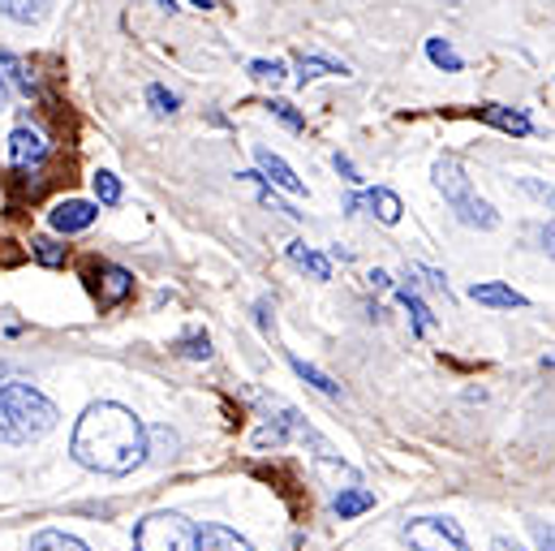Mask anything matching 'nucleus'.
Instances as JSON below:
<instances>
[{
  "instance_id": "obj_1",
  "label": "nucleus",
  "mask_w": 555,
  "mask_h": 551,
  "mask_svg": "<svg viewBox=\"0 0 555 551\" xmlns=\"http://www.w3.org/2000/svg\"><path fill=\"white\" fill-rule=\"evenodd\" d=\"M69 452L78 465L95 474H130L146 461V426L134 418V410L117 401H100L78 418Z\"/></svg>"
},
{
  "instance_id": "obj_2",
  "label": "nucleus",
  "mask_w": 555,
  "mask_h": 551,
  "mask_svg": "<svg viewBox=\"0 0 555 551\" xmlns=\"http://www.w3.org/2000/svg\"><path fill=\"white\" fill-rule=\"evenodd\" d=\"M56 426V406L30 388V384H4L0 388V439L30 444Z\"/></svg>"
},
{
  "instance_id": "obj_3",
  "label": "nucleus",
  "mask_w": 555,
  "mask_h": 551,
  "mask_svg": "<svg viewBox=\"0 0 555 551\" xmlns=\"http://www.w3.org/2000/svg\"><path fill=\"white\" fill-rule=\"evenodd\" d=\"M435 185L443 190V198H448V207L456 212L461 225H469V229H495L500 225V216L491 212V203H482L474 194V185H469V177H465V168L456 159H439L435 164Z\"/></svg>"
},
{
  "instance_id": "obj_4",
  "label": "nucleus",
  "mask_w": 555,
  "mask_h": 551,
  "mask_svg": "<svg viewBox=\"0 0 555 551\" xmlns=\"http://www.w3.org/2000/svg\"><path fill=\"white\" fill-rule=\"evenodd\" d=\"M139 551H198V530L181 513H151L134 530Z\"/></svg>"
},
{
  "instance_id": "obj_5",
  "label": "nucleus",
  "mask_w": 555,
  "mask_h": 551,
  "mask_svg": "<svg viewBox=\"0 0 555 551\" xmlns=\"http://www.w3.org/2000/svg\"><path fill=\"white\" fill-rule=\"evenodd\" d=\"M405 539L414 543L417 551H469L461 530L452 522H439V517H417L405 526Z\"/></svg>"
},
{
  "instance_id": "obj_6",
  "label": "nucleus",
  "mask_w": 555,
  "mask_h": 551,
  "mask_svg": "<svg viewBox=\"0 0 555 551\" xmlns=\"http://www.w3.org/2000/svg\"><path fill=\"white\" fill-rule=\"evenodd\" d=\"M48 138L39 134V130H30V126H17L13 134H9V164L17 168V172H39L43 164H48Z\"/></svg>"
},
{
  "instance_id": "obj_7",
  "label": "nucleus",
  "mask_w": 555,
  "mask_h": 551,
  "mask_svg": "<svg viewBox=\"0 0 555 551\" xmlns=\"http://www.w3.org/2000/svg\"><path fill=\"white\" fill-rule=\"evenodd\" d=\"M95 216H100V207L95 203H82V198H65V203H56L52 212H48V220H52V229L56 233H82V229H91L95 225Z\"/></svg>"
},
{
  "instance_id": "obj_8",
  "label": "nucleus",
  "mask_w": 555,
  "mask_h": 551,
  "mask_svg": "<svg viewBox=\"0 0 555 551\" xmlns=\"http://www.w3.org/2000/svg\"><path fill=\"white\" fill-rule=\"evenodd\" d=\"M255 159H259V172H263V181H272V185H280V190H288V194H301L306 185H301V177L280 159L276 151H268V146H259L255 151Z\"/></svg>"
},
{
  "instance_id": "obj_9",
  "label": "nucleus",
  "mask_w": 555,
  "mask_h": 551,
  "mask_svg": "<svg viewBox=\"0 0 555 551\" xmlns=\"http://www.w3.org/2000/svg\"><path fill=\"white\" fill-rule=\"evenodd\" d=\"M95 293H100V306H117L130 289H134V276L126 272V268H113V264H100V272H95Z\"/></svg>"
},
{
  "instance_id": "obj_10",
  "label": "nucleus",
  "mask_w": 555,
  "mask_h": 551,
  "mask_svg": "<svg viewBox=\"0 0 555 551\" xmlns=\"http://www.w3.org/2000/svg\"><path fill=\"white\" fill-rule=\"evenodd\" d=\"M478 117L487 121V126H495V130H504V134H517L526 138L534 126H530V117L521 113V108H504V104H482L478 108Z\"/></svg>"
},
{
  "instance_id": "obj_11",
  "label": "nucleus",
  "mask_w": 555,
  "mask_h": 551,
  "mask_svg": "<svg viewBox=\"0 0 555 551\" xmlns=\"http://www.w3.org/2000/svg\"><path fill=\"white\" fill-rule=\"evenodd\" d=\"M362 203H366L384 225H397V220H401V212H405V207H401V198H397L392 190H384V185H379V190H371L366 198H349V212H358Z\"/></svg>"
},
{
  "instance_id": "obj_12",
  "label": "nucleus",
  "mask_w": 555,
  "mask_h": 551,
  "mask_svg": "<svg viewBox=\"0 0 555 551\" xmlns=\"http://www.w3.org/2000/svg\"><path fill=\"white\" fill-rule=\"evenodd\" d=\"M469 297L482 302V306H500V310H521L526 306V297L517 289H508V284H474Z\"/></svg>"
},
{
  "instance_id": "obj_13",
  "label": "nucleus",
  "mask_w": 555,
  "mask_h": 551,
  "mask_svg": "<svg viewBox=\"0 0 555 551\" xmlns=\"http://www.w3.org/2000/svg\"><path fill=\"white\" fill-rule=\"evenodd\" d=\"M198 551H250V543L229 526H203L198 530Z\"/></svg>"
},
{
  "instance_id": "obj_14",
  "label": "nucleus",
  "mask_w": 555,
  "mask_h": 551,
  "mask_svg": "<svg viewBox=\"0 0 555 551\" xmlns=\"http://www.w3.org/2000/svg\"><path fill=\"white\" fill-rule=\"evenodd\" d=\"M0 69L9 74V82H13L22 95H39V82H35V74H30V69H26V65H22V61H17L9 48H0Z\"/></svg>"
},
{
  "instance_id": "obj_15",
  "label": "nucleus",
  "mask_w": 555,
  "mask_h": 551,
  "mask_svg": "<svg viewBox=\"0 0 555 551\" xmlns=\"http://www.w3.org/2000/svg\"><path fill=\"white\" fill-rule=\"evenodd\" d=\"M288 259H293L301 272L314 276V280H327V276H332V264H327L323 255H314L306 242H293V246H288Z\"/></svg>"
},
{
  "instance_id": "obj_16",
  "label": "nucleus",
  "mask_w": 555,
  "mask_h": 551,
  "mask_svg": "<svg viewBox=\"0 0 555 551\" xmlns=\"http://www.w3.org/2000/svg\"><path fill=\"white\" fill-rule=\"evenodd\" d=\"M336 517H358V513H366V509H375V496L371 491H362V487H349V491H340L336 496Z\"/></svg>"
},
{
  "instance_id": "obj_17",
  "label": "nucleus",
  "mask_w": 555,
  "mask_h": 551,
  "mask_svg": "<svg viewBox=\"0 0 555 551\" xmlns=\"http://www.w3.org/2000/svg\"><path fill=\"white\" fill-rule=\"evenodd\" d=\"M48 9V0H0V13H9L13 22H39Z\"/></svg>"
},
{
  "instance_id": "obj_18",
  "label": "nucleus",
  "mask_w": 555,
  "mask_h": 551,
  "mask_svg": "<svg viewBox=\"0 0 555 551\" xmlns=\"http://www.w3.org/2000/svg\"><path fill=\"white\" fill-rule=\"evenodd\" d=\"M297 69H301V82H306V78H319V74H349V65H340V61H319V56H306V52H297Z\"/></svg>"
},
{
  "instance_id": "obj_19",
  "label": "nucleus",
  "mask_w": 555,
  "mask_h": 551,
  "mask_svg": "<svg viewBox=\"0 0 555 551\" xmlns=\"http://www.w3.org/2000/svg\"><path fill=\"white\" fill-rule=\"evenodd\" d=\"M30 255H35L43 268H61V264H65V246L52 242V238H30Z\"/></svg>"
},
{
  "instance_id": "obj_20",
  "label": "nucleus",
  "mask_w": 555,
  "mask_h": 551,
  "mask_svg": "<svg viewBox=\"0 0 555 551\" xmlns=\"http://www.w3.org/2000/svg\"><path fill=\"white\" fill-rule=\"evenodd\" d=\"M397 297H401V302H405V310L414 315V332H417V336H426V332H430V323H435V319H430V310H426V302L417 297L414 289H401Z\"/></svg>"
},
{
  "instance_id": "obj_21",
  "label": "nucleus",
  "mask_w": 555,
  "mask_h": 551,
  "mask_svg": "<svg viewBox=\"0 0 555 551\" xmlns=\"http://www.w3.org/2000/svg\"><path fill=\"white\" fill-rule=\"evenodd\" d=\"M293 371H297V375H301V380H306L310 388H319L323 397H340V388H336V384H332V380H327V375H323L319 367H306L301 358H293Z\"/></svg>"
},
{
  "instance_id": "obj_22",
  "label": "nucleus",
  "mask_w": 555,
  "mask_h": 551,
  "mask_svg": "<svg viewBox=\"0 0 555 551\" xmlns=\"http://www.w3.org/2000/svg\"><path fill=\"white\" fill-rule=\"evenodd\" d=\"M30 551H87L78 539H69V535H61V530H43V535H35V543Z\"/></svg>"
},
{
  "instance_id": "obj_23",
  "label": "nucleus",
  "mask_w": 555,
  "mask_h": 551,
  "mask_svg": "<svg viewBox=\"0 0 555 551\" xmlns=\"http://www.w3.org/2000/svg\"><path fill=\"white\" fill-rule=\"evenodd\" d=\"M426 56H430L439 69H448V74H456V69H461V56L448 48V39H426Z\"/></svg>"
},
{
  "instance_id": "obj_24",
  "label": "nucleus",
  "mask_w": 555,
  "mask_h": 551,
  "mask_svg": "<svg viewBox=\"0 0 555 551\" xmlns=\"http://www.w3.org/2000/svg\"><path fill=\"white\" fill-rule=\"evenodd\" d=\"M91 185H95V198H100L104 207H117V203H121V181H117L113 172H95Z\"/></svg>"
},
{
  "instance_id": "obj_25",
  "label": "nucleus",
  "mask_w": 555,
  "mask_h": 551,
  "mask_svg": "<svg viewBox=\"0 0 555 551\" xmlns=\"http://www.w3.org/2000/svg\"><path fill=\"white\" fill-rule=\"evenodd\" d=\"M146 104L159 113V117H168V113H177V95L168 91V87H159V82H151L146 87Z\"/></svg>"
},
{
  "instance_id": "obj_26",
  "label": "nucleus",
  "mask_w": 555,
  "mask_h": 551,
  "mask_svg": "<svg viewBox=\"0 0 555 551\" xmlns=\"http://www.w3.org/2000/svg\"><path fill=\"white\" fill-rule=\"evenodd\" d=\"M177 354H181V358H207V354H211L207 332H190V336H181V341H177Z\"/></svg>"
},
{
  "instance_id": "obj_27",
  "label": "nucleus",
  "mask_w": 555,
  "mask_h": 551,
  "mask_svg": "<svg viewBox=\"0 0 555 551\" xmlns=\"http://www.w3.org/2000/svg\"><path fill=\"white\" fill-rule=\"evenodd\" d=\"M272 117H280V121H284L293 134H301V130H306V117H301V113H297L288 100H272Z\"/></svg>"
},
{
  "instance_id": "obj_28",
  "label": "nucleus",
  "mask_w": 555,
  "mask_h": 551,
  "mask_svg": "<svg viewBox=\"0 0 555 551\" xmlns=\"http://www.w3.org/2000/svg\"><path fill=\"white\" fill-rule=\"evenodd\" d=\"M250 74H255L259 82H272V87H276L280 78H284V65H280V61H250Z\"/></svg>"
},
{
  "instance_id": "obj_29",
  "label": "nucleus",
  "mask_w": 555,
  "mask_h": 551,
  "mask_svg": "<svg viewBox=\"0 0 555 551\" xmlns=\"http://www.w3.org/2000/svg\"><path fill=\"white\" fill-rule=\"evenodd\" d=\"M332 164H336V172H340V177H345V181H362V177H358V168H353V159H349V155H340V151H336V159H332Z\"/></svg>"
},
{
  "instance_id": "obj_30",
  "label": "nucleus",
  "mask_w": 555,
  "mask_h": 551,
  "mask_svg": "<svg viewBox=\"0 0 555 551\" xmlns=\"http://www.w3.org/2000/svg\"><path fill=\"white\" fill-rule=\"evenodd\" d=\"M534 539H539V548H543V551H552V526L534 522Z\"/></svg>"
},
{
  "instance_id": "obj_31",
  "label": "nucleus",
  "mask_w": 555,
  "mask_h": 551,
  "mask_svg": "<svg viewBox=\"0 0 555 551\" xmlns=\"http://www.w3.org/2000/svg\"><path fill=\"white\" fill-rule=\"evenodd\" d=\"M491 551H526V548H521V543H513V539H495Z\"/></svg>"
},
{
  "instance_id": "obj_32",
  "label": "nucleus",
  "mask_w": 555,
  "mask_h": 551,
  "mask_svg": "<svg viewBox=\"0 0 555 551\" xmlns=\"http://www.w3.org/2000/svg\"><path fill=\"white\" fill-rule=\"evenodd\" d=\"M159 4H164V9H168V13H172V9H177V4H172V0H159Z\"/></svg>"
}]
</instances>
